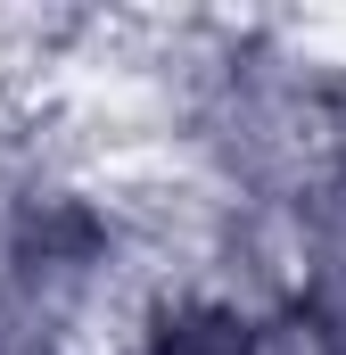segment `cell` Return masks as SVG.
I'll list each match as a JSON object with an SVG mask.
<instances>
[{
  "instance_id": "7a4b0ae2",
  "label": "cell",
  "mask_w": 346,
  "mask_h": 355,
  "mask_svg": "<svg viewBox=\"0 0 346 355\" xmlns=\"http://www.w3.org/2000/svg\"><path fill=\"white\" fill-rule=\"evenodd\" d=\"M239 355H346L305 306H280V314H264V322H248L239 331Z\"/></svg>"
},
{
  "instance_id": "6da1fadb",
  "label": "cell",
  "mask_w": 346,
  "mask_h": 355,
  "mask_svg": "<svg viewBox=\"0 0 346 355\" xmlns=\"http://www.w3.org/2000/svg\"><path fill=\"white\" fill-rule=\"evenodd\" d=\"M239 331H248V322H231V314H215V306H165L157 331L132 355H239Z\"/></svg>"
}]
</instances>
